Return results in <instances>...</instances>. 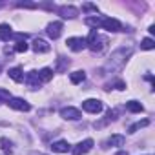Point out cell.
I'll return each instance as SVG.
<instances>
[{"mask_svg": "<svg viewBox=\"0 0 155 155\" xmlns=\"http://www.w3.org/2000/svg\"><path fill=\"white\" fill-rule=\"evenodd\" d=\"M131 55V48H119L117 51L111 53L108 64H106V69H111V71H117L120 69L124 64H126V58Z\"/></svg>", "mask_w": 155, "mask_h": 155, "instance_id": "1", "label": "cell"}, {"mask_svg": "<svg viewBox=\"0 0 155 155\" xmlns=\"http://www.w3.org/2000/svg\"><path fill=\"white\" fill-rule=\"evenodd\" d=\"M86 44H88V48L93 51V53H101L104 48H106V44H108V38L106 37H101L95 29L90 33V37L86 38Z\"/></svg>", "mask_w": 155, "mask_h": 155, "instance_id": "2", "label": "cell"}, {"mask_svg": "<svg viewBox=\"0 0 155 155\" xmlns=\"http://www.w3.org/2000/svg\"><path fill=\"white\" fill-rule=\"evenodd\" d=\"M99 28H104L106 31H111V33H117V31H120V22L117 20V18H110V17H101V24H99Z\"/></svg>", "mask_w": 155, "mask_h": 155, "instance_id": "3", "label": "cell"}, {"mask_svg": "<svg viewBox=\"0 0 155 155\" xmlns=\"http://www.w3.org/2000/svg\"><path fill=\"white\" fill-rule=\"evenodd\" d=\"M68 48L71 49V51H75V53H79V51H82L84 48H88V44H86V38H82V37H71V38H68Z\"/></svg>", "mask_w": 155, "mask_h": 155, "instance_id": "4", "label": "cell"}, {"mask_svg": "<svg viewBox=\"0 0 155 155\" xmlns=\"http://www.w3.org/2000/svg\"><path fill=\"white\" fill-rule=\"evenodd\" d=\"M8 104H9V108L18 110V111H29V110H31V104H29L28 101L20 99V97H11V99L8 101Z\"/></svg>", "mask_w": 155, "mask_h": 155, "instance_id": "5", "label": "cell"}, {"mask_svg": "<svg viewBox=\"0 0 155 155\" xmlns=\"http://www.w3.org/2000/svg\"><path fill=\"white\" fill-rule=\"evenodd\" d=\"M82 110L88 113H99V111H102V102L97 99H88L82 102Z\"/></svg>", "mask_w": 155, "mask_h": 155, "instance_id": "6", "label": "cell"}, {"mask_svg": "<svg viewBox=\"0 0 155 155\" xmlns=\"http://www.w3.org/2000/svg\"><path fill=\"white\" fill-rule=\"evenodd\" d=\"M60 117L66 119V120H79L82 115H81V111L77 110V108L68 106V108H62V110H60Z\"/></svg>", "mask_w": 155, "mask_h": 155, "instance_id": "7", "label": "cell"}, {"mask_svg": "<svg viewBox=\"0 0 155 155\" xmlns=\"http://www.w3.org/2000/svg\"><path fill=\"white\" fill-rule=\"evenodd\" d=\"M91 148H93V140H91V139H86V140H82V142L77 144V146L71 150V153H73V155H84V153H88Z\"/></svg>", "mask_w": 155, "mask_h": 155, "instance_id": "8", "label": "cell"}, {"mask_svg": "<svg viewBox=\"0 0 155 155\" xmlns=\"http://www.w3.org/2000/svg\"><path fill=\"white\" fill-rule=\"evenodd\" d=\"M46 33H48L49 38L57 40V38L60 37V33H62V22H51V24H48Z\"/></svg>", "mask_w": 155, "mask_h": 155, "instance_id": "9", "label": "cell"}, {"mask_svg": "<svg viewBox=\"0 0 155 155\" xmlns=\"http://www.w3.org/2000/svg\"><path fill=\"white\" fill-rule=\"evenodd\" d=\"M58 13H60V17H64V18H75L77 15H79V9L73 8V6H60V8H58Z\"/></svg>", "mask_w": 155, "mask_h": 155, "instance_id": "10", "label": "cell"}, {"mask_svg": "<svg viewBox=\"0 0 155 155\" xmlns=\"http://www.w3.org/2000/svg\"><path fill=\"white\" fill-rule=\"evenodd\" d=\"M24 81L28 82V86H29L31 90H35V88H38V86H40V79H38L37 71H31V73H28V75L24 77Z\"/></svg>", "mask_w": 155, "mask_h": 155, "instance_id": "11", "label": "cell"}, {"mask_svg": "<svg viewBox=\"0 0 155 155\" xmlns=\"http://www.w3.org/2000/svg\"><path fill=\"white\" fill-rule=\"evenodd\" d=\"M33 49H35L37 53H48V51L51 49V46H49L44 38H35V42H33Z\"/></svg>", "mask_w": 155, "mask_h": 155, "instance_id": "12", "label": "cell"}, {"mask_svg": "<svg viewBox=\"0 0 155 155\" xmlns=\"http://www.w3.org/2000/svg\"><path fill=\"white\" fill-rule=\"evenodd\" d=\"M51 150L57 151V153H68V151L71 150V146H69L68 140H57V142L51 144Z\"/></svg>", "mask_w": 155, "mask_h": 155, "instance_id": "13", "label": "cell"}, {"mask_svg": "<svg viewBox=\"0 0 155 155\" xmlns=\"http://www.w3.org/2000/svg\"><path fill=\"white\" fill-rule=\"evenodd\" d=\"M13 37V31H11V26L9 24H0V40L8 42L9 38Z\"/></svg>", "mask_w": 155, "mask_h": 155, "instance_id": "14", "label": "cell"}, {"mask_svg": "<svg viewBox=\"0 0 155 155\" xmlns=\"http://www.w3.org/2000/svg\"><path fill=\"white\" fill-rule=\"evenodd\" d=\"M37 75H38L40 82H49L53 79V69L51 68H42L40 71H37Z\"/></svg>", "mask_w": 155, "mask_h": 155, "instance_id": "15", "label": "cell"}, {"mask_svg": "<svg viewBox=\"0 0 155 155\" xmlns=\"http://www.w3.org/2000/svg\"><path fill=\"white\" fill-rule=\"evenodd\" d=\"M0 150L4 155H13V142L9 139H0Z\"/></svg>", "mask_w": 155, "mask_h": 155, "instance_id": "16", "label": "cell"}, {"mask_svg": "<svg viewBox=\"0 0 155 155\" xmlns=\"http://www.w3.org/2000/svg\"><path fill=\"white\" fill-rule=\"evenodd\" d=\"M124 142H126L124 135H111V137L108 139V146H115V148L124 146Z\"/></svg>", "mask_w": 155, "mask_h": 155, "instance_id": "17", "label": "cell"}, {"mask_svg": "<svg viewBox=\"0 0 155 155\" xmlns=\"http://www.w3.org/2000/svg\"><path fill=\"white\" fill-rule=\"evenodd\" d=\"M9 77H11L15 82H22V81H24L22 68H11V69H9Z\"/></svg>", "mask_w": 155, "mask_h": 155, "instance_id": "18", "label": "cell"}, {"mask_svg": "<svg viewBox=\"0 0 155 155\" xmlns=\"http://www.w3.org/2000/svg\"><path fill=\"white\" fill-rule=\"evenodd\" d=\"M84 79H86V73L81 71V69H79V71H73V73L69 75V81H71L73 84H81Z\"/></svg>", "mask_w": 155, "mask_h": 155, "instance_id": "19", "label": "cell"}, {"mask_svg": "<svg viewBox=\"0 0 155 155\" xmlns=\"http://www.w3.org/2000/svg\"><path fill=\"white\" fill-rule=\"evenodd\" d=\"M126 110L131 111V113H140L144 108H142L140 102H137V101H130V102H126Z\"/></svg>", "mask_w": 155, "mask_h": 155, "instance_id": "20", "label": "cell"}, {"mask_svg": "<svg viewBox=\"0 0 155 155\" xmlns=\"http://www.w3.org/2000/svg\"><path fill=\"white\" fill-rule=\"evenodd\" d=\"M148 124H150V120H148V119L139 120V122H135V124H131V126H130V133H135L137 130H140V128H144V126H148Z\"/></svg>", "mask_w": 155, "mask_h": 155, "instance_id": "21", "label": "cell"}, {"mask_svg": "<svg viewBox=\"0 0 155 155\" xmlns=\"http://www.w3.org/2000/svg\"><path fill=\"white\" fill-rule=\"evenodd\" d=\"M155 48V42H153V38H144L142 42H140V49H146V51H150V49H153Z\"/></svg>", "mask_w": 155, "mask_h": 155, "instance_id": "22", "label": "cell"}, {"mask_svg": "<svg viewBox=\"0 0 155 155\" xmlns=\"http://www.w3.org/2000/svg\"><path fill=\"white\" fill-rule=\"evenodd\" d=\"M86 24L97 29V28H99V24H101V17H88V18H86Z\"/></svg>", "mask_w": 155, "mask_h": 155, "instance_id": "23", "label": "cell"}, {"mask_svg": "<svg viewBox=\"0 0 155 155\" xmlns=\"http://www.w3.org/2000/svg\"><path fill=\"white\" fill-rule=\"evenodd\" d=\"M29 49V46L26 44V40H20V42H17V46H15V51L17 53H26Z\"/></svg>", "mask_w": 155, "mask_h": 155, "instance_id": "24", "label": "cell"}, {"mask_svg": "<svg viewBox=\"0 0 155 155\" xmlns=\"http://www.w3.org/2000/svg\"><path fill=\"white\" fill-rule=\"evenodd\" d=\"M11 99V93L8 91V90H4V88H0V104L2 102H8Z\"/></svg>", "mask_w": 155, "mask_h": 155, "instance_id": "25", "label": "cell"}, {"mask_svg": "<svg viewBox=\"0 0 155 155\" xmlns=\"http://www.w3.org/2000/svg\"><path fill=\"white\" fill-rule=\"evenodd\" d=\"M82 11H93V13H99V8L93 6V4H82Z\"/></svg>", "mask_w": 155, "mask_h": 155, "instance_id": "26", "label": "cell"}, {"mask_svg": "<svg viewBox=\"0 0 155 155\" xmlns=\"http://www.w3.org/2000/svg\"><path fill=\"white\" fill-rule=\"evenodd\" d=\"M17 6H18V8H28V9H35V8H38V4H31V2H18Z\"/></svg>", "mask_w": 155, "mask_h": 155, "instance_id": "27", "label": "cell"}, {"mask_svg": "<svg viewBox=\"0 0 155 155\" xmlns=\"http://www.w3.org/2000/svg\"><path fill=\"white\" fill-rule=\"evenodd\" d=\"M113 86H115V88H117V90H119V91H122V90H126V84H124V82H122V81H117V82H115V84H113Z\"/></svg>", "mask_w": 155, "mask_h": 155, "instance_id": "28", "label": "cell"}, {"mask_svg": "<svg viewBox=\"0 0 155 155\" xmlns=\"http://www.w3.org/2000/svg\"><path fill=\"white\" fill-rule=\"evenodd\" d=\"M29 155H46V153H40V151H33V153H29Z\"/></svg>", "mask_w": 155, "mask_h": 155, "instance_id": "29", "label": "cell"}, {"mask_svg": "<svg viewBox=\"0 0 155 155\" xmlns=\"http://www.w3.org/2000/svg\"><path fill=\"white\" fill-rule=\"evenodd\" d=\"M115 155H128L126 151H119V153H115Z\"/></svg>", "mask_w": 155, "mask_h": 155, "instance_id": "30", "label": "cell"}, {"mask_svg": "<svg viewBox=\"0 0 155 155\" xmlns=\"http://www.w3.org/2000/svg\"><path fill=\"white\" fill-rule=\"evenodd\" d=\"M0 69H2V66H0Z\"/></svg>", "mask_w": 155, "mask_h": 155, "instance_id": "31", "label": "cell"}]
</instances>
